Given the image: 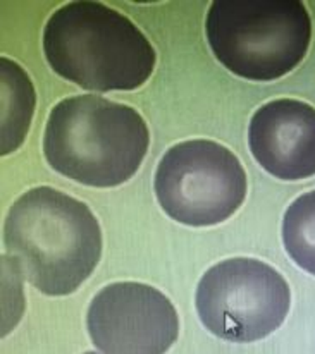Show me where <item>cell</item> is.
<instances>
[{"label": "cell", "instance_id": "cell-3", "mask_svg": "<svg viewBox=\"0 0 315 354\" xmlns=\"http://www.w3.org/2000/svg\"><path fill=\"white\" fill-rule=\"evenodd\" d=\"M147 122L129 105L98 95L66 98L52 109L44 134L47 164L91 187H116L136 174L147 155Z\"/></svg>", "mask_w": 315, "mask_h": 354}, {"label": "cell", "instance_id": "cell-5", "mask_svg": "<svg viewBox=\"0 0 315 354\" xmlns=\"http://www.w3.org/2000/svg\"><path fill=\"white\" fill-rule=\"evenodd\" d=\"M162 210L179 224L208 227L243 205L246 172L231 150L210 140L174 145L159 162L154 180Z\"/></svg>", "mask_w": 315, "mask_h": 354}, {"label": "cell", "instance_id": "cell-9", "mask_svg": "<svg viewBox=\"0 0 315 354\" xmlns=\"http://www.w3.org/2000/svg\"><path fill=\"white\" fill-rule=\"evenodd\" d=\"M2 71V155L21 147L35 112V88L28 74L10 59H0Z\"/></svg>", "mask_w": 315, "mask_h": 354}, {"label": "cell", "instance_id": "cell-11", "mask_svg": "<svg viewBox=\"0 0 315 354\" xmlns=\"http://www.w3.org/2000/svg\"><path fill=\"white\" fill-rule=\"evenodd\" d=\"M84 354H98V353H93V351H88V353H84Z\"/></svg>", "mask_w": 315, "mask_h": 354}, {"label": "cell", "instance_id": "cell-6", "mask_svg": "<svg viewBox=\"0 0 315 354\" xmlns=\"http://www.w3.org/2000/svg\"><path fill=\"white\" fill-rule=\"evenodd\" d=\"M195 299L198 317L212 334L229 342H253L281 327L291 291L271 265L231 258L207 270Z\"/></svg>", "mask_w": 315, "mask_h": 354}, {"label": "cell", "instance_id": "cell-7", "mask_svg": "<svg viewBox=\"0 0 315 354\" xmlns=\"http://www.w3.org/2000/svg\"><path fill=\"white\" fill-rule=\"evenodd\" d=\"M87 325L91 342L104 354H165L179 334L174 304L140 282H116L98 291Z\"/></svg>", "mask_w": 315, "mask_h": 354}, {"label": "cell", "instance_id": "cell-10", "mask_svg": "<svg viewBox=\"0 0 315 354\" xmlns=\"http://www.w3.org/2000/svg\"><path fill=\"white\" fill-rule=\"evenodd\" d=\"M282 243L289 258L315 275V189L288 207L282 218Z\"/></svg>", "mask_w": 315, "mask_h": 354}, {"label": "cell", "instance_id": "cell-8", "mask_svg": "<svg viewBox=\"0 0 315 354\" xmlns=\"http://www.w3.org/2000/svg\"><path fill=\"white\" fill-rule=\"evenodd\" d=\"M249 147L260 167L278 179L315 176V107L295 98L267 102L250 120Z\"/></svg>", "mask_w": 315, "mask_h": 354}, {"label": "cell", "instance_id": "cell-2", "mask_svg": "<svg viewBox=\"0 0 315 354\" xmlns=\"http://www.w3.org/2000/svg\"><path fill=\"white\" fill-rule=\"evenodd\" d=\"M48 66L88 91H131L154 73L157 54L140 28L105 3L76 0L55 10L44 30Z\"/></svg>", "mask_w": 315, "mask_h": 354}, {"label": "cell", "instance_id": "cell-1", "mask_svg": "<svg viewBox=\"0 0 315 354\" xmlns=\"http://www.w3.org/2000/svg\"><path fill=\"white\" fill-rule=\"evenodd\" d=\"M3 244L26 281L47 296L76 291L102 257L100 225L88 205L48 186L26 191L10 207Z\"/></svg>", "mask_w": 315, "mask_h": 354}, {"label": "cell", "instance_id": "cell-4", "mask_svg": "<svg viewBox=\"0 0 315 354\" xmlns=\"http://www.w3.org/2000/svg\"><path fill=\"white\" fill-rule=\"evenodd\" d=\"M205 35L212 54L233 74L274 81L305 59L312 17L300 0H215Z\"/></svg>", "mask_w": 315, "mask_h": 354}]
</instances>
